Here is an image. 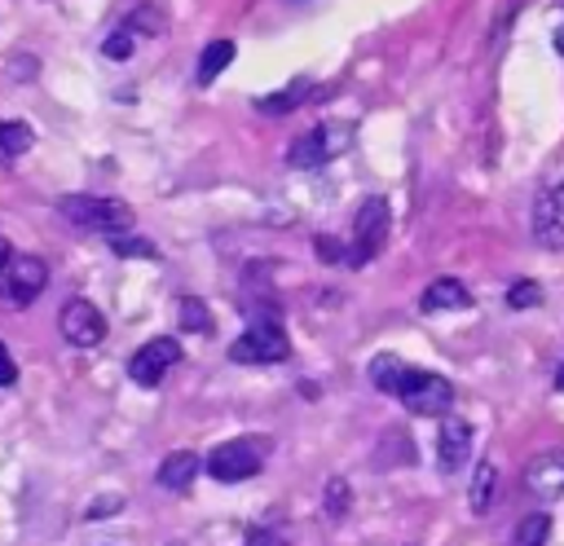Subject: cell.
I'll return each mask as SVG.
<instances>
[{
	"mask_svg": "<svg viewBox=\"0 0 564 546\" xmlns=\"http://www.w3.org/2000/svg\"><path fill=\"white\" fill-rule=\"evenodd\" d=\"M57 211H62L75 229H84V233H106V238H123V233L137 225V216H132L128 203H119V198H97V194H66V198H57Z\"/></svg>",
	"mask_w": 564,
	"mask_h": 546,
	"instance_id": "cell-1",
	"label": "cell"
},
{
	"mask_svg": "<svg viewBox=\"0 0 564 546\" xmlns=\"http://www.w3.org/2000/svg\"><path fill=\"white\" fill-rule=\"evenodd\" d=\"M264 454H269L264 436H238V440H225L207 454V471L220 484H238V480H251L264 467Z\"/></svg>",
	"mask_w": 564,
	"mask_h": 546,
	"instance_id": "cell-2",
	"label": "cell"
},
{
	"mask_svg": "<svg viewBox=\"0 0 564 546\" xmlns=\"http://www.w3.org/2000/svg\"><path fill=\"white\" fill-rule=\"evenodd\" d=\"M291 352V339H286V330L273 321V317H256L234 343H229V361H238V365H273V361H282Z\"/></svg>",
	"mask_w": 564,
	"mask_h": 546,
	"instance_id": "cell-3",
	"label": "cell"
},
{
	"mask_svg": "<svg viewBox=\"0 0 564 546\" xmlns=\"http://www.w3.org/2000/svg\"><path fill=\"white\" fill-rule=\"evenodd\" d=\"M388 225H392V211H388V198H366L352 216V242H348V264L361 269L379 255V247L388 242Z\"/></svg>",
	"mask_w": 564,
	"mask_h": 546,
	"instance_id": "cell-4",
	"label": "cell"
},
{
	"mask_svg": "<svg viewBox=\"0 0 564 546\" xmlns=\"http://www.w3.org/2000/svg\"><path fill=\"white\" fill-rule=\"evenodd\" d=\"M397 401L419 418H441L454 405V383L432 374V370H405V379L397 387Z\"/></svg>",
	"mask_w": 564,
	"mask_h": 546,
	"instance_id": "cell-5",
	"label": "cell"
},
{
	"mask_svg": "<svg viewBox=\"0 0 564 546\" xmlns=\"http://www.w3.org/2000/svg\"><path fill=\"white\" fill-rule=\"evenodd\" d=\"M176 361H181V343H176L172 335H159V339H150V343H141V348L132 352L128 379L141 383V387H159Z\"/></svg>",
	"mask_w": 564,
	"mask_h": 546,
	"instance_id": "cell-6",
	"label": "cell"
},
{
	"mask_svg": "<svg viewBox=\"0 0 564 546\" xmlns=\"http://www.w3.org/2000/svg\"><path fill=\"white\" fill-rule=\"evenodd\" d=\"M48 286V264L40 260V255H13L9 260V269L0 273V295L9 299V304H31L40 291Z\"/></svg>",
	"mask_w": 564,
	"mask_h": 546,
	"instance_id": "cell-7",
	"label": "cell"
},
{
	"mask_svg": "<svg viewBox=\"0 0 564 546\" xmlns=\"http://www.w3.org/2000/svg\"><path fill=\"white\" fill-rule=\"evenodd\" d=\"M57 326H62L66 343H75V348H93V343L106 339V317H101V308L88 304V299H70V304H62Z\"/></svg>",
	"mask_w": 564,
	"mask_h": 546,
	"instance_id": "cell-8",
	"label": "cell"
},
{
	"mask_svg": "<svg viewBox=\"0 0 564 546\" xmlns=\"http://www.w3.org/2000/svg\"><path fill=\"white\" fill-rule=\"evenodd\" d=\"M524 489L542 502L560 498L564 493V449H546V454H533L524 462Z\"/></svg>",
	"mask_w": 564,
	"mask_h": 546,
	"instance_id": "cell-9",
	"label": "cell"
},
{
	"mask_svg": "<svg viewBox=\"0 0 564 546\" xmlns=\"http://www.w3.org/2000/svg\"><path fill=\"white\" fill-rule=\"evenodd\" d=\"M471 458V423L467 418H441L436 432V467L441 471H458Z\"/></svg>",
	"mask_w": 564,
	"mask_h": 546,
	"instance_id": "cell-10",
	"label": "cell"
},
{
	"mask_svg": "<svg viewBox=\"0 0 564 546\" xmlns=\"http://www.w3.org/2000/svg\"><path fill=\"white\" fill-rule=\"evenodd\" d=\"M423 313H454V308H471V291L458 277H436L423 295H419Z\"/></svg>",
	"mask_w": 564,
	"mask_h": 546,
	"instance_id": "cell-11",
	"label": "cell"
},
{
	"mask_svg": "<svg viewBox=\"0 0 564 546\" xmlns=\"http://www.w3.org/2000/svg\"><path fill=\"white\" fill-rule=\"evenodd\" d=\"M326 159H330V132H326V128L300 132V136L291 141V154H286L291 167H317V163H326Z\"/></svg>",
	"mask_w": 564,
	"mask_h": 546,
	"instance_id": "cell-12",
	"label": "cell"
},
{
	"mask_svg": "<svg viewBox=\"0 0 564 546\" xmlns=\"http://www.w3.org/2000/svg\"><path fill=\"white\" fill-rule=\"evenodd\" d=\"M560 203H555V194H542L538 198V207H533V238L542 242V247H551V251H560L564 247V225H560Z\"/></svg>",
	"mask_w": 564,
	"mask_h": 546,
	"instance_id": "cell-13",
	"label": "cell"
},
{
	"mask_svg": "<svg viewBox=\"0 0 564 546\" xmlns=\"http://www.w3.org/2000/svg\"><path fill=\"white\" fill-rule=\"evenodd\" d=\"M194 476H198V454H189V449H176L159 462V484L172 493H185L194 484Z\"/></svg>",
	"mask_w": 564,
	"mask_h": 546,
	"instance_id": "cell-14",
	"label": "cell"
},
{
	"mask_svg": "<svg viewBox=\"0 0 564 546\" xmlns=\"http://www.w3.org/2000/svg\"><path fill=\"white\" fill-rule=\"evenodd\" d=\"M494 484H498V467L489 458L476 462V476H471V489H467V502H471L476 515H485L494 506Z\"/></svg>",
	"mask_w": 564,
	"mask_h": 546,
	"instance_id": "cell-15",
	"label": "cell"
},
{
	"mask_svg": "<svg viewBox=\"0 0 564 546\" xmlns=\"http://www.w3.org/2000/svg\"><path fill=\"white\" fill-rule=\"evenodd\" d=\"M229 62H234V40H212L198 57V84H212Z\"/></svg>",
	"mask_w": 564,
	"mask_h": 546,
	"instance_id": "cell-16",
	"label": "cell"
},
{
	"mask_svg": "<svg viewBox=\"0 0 564 546\" xmlns=\"http://www.w3.org/2000/svg\"><path fill=\"white\" fill-rule=\"evenodd\" d=\"M31 141H35V132H31L26 123H18V119H0V154H4V159L26 154Z\"/></svg>",
	"mask_w": 564,
	"mask_h": 546,
	"instance_id": "cell-17",
	"label": "cell"
},
{
	"mask_svg": "<svg viewBox=\"0 0 564 546\" xmlns=\"http://www.w3.org/2000/svg\"><path fill=\"white\" fill-rule=\"evenodd\" d=\"M401 379H405V365H401L397 357H388V352H383V357H375V361H370V383H375L379 392H392V396H397Z\"/></svg>",
	"mask_w": 564,
	"mask_h": 546,
	"instance_id": "cell-18",
	"label": "cell"
},
{
	"mask_svg": "<svg viewBox=\"0 0 564 546\" xmlns=\"http://www.w3.org/2000/svg\"><path fill=\"white\" fill-rule=\"evenodd\" d=\"M304 97H308V79H295V84H291L286 92H273V97H260L256 106H260L264 114H291V110H295V106H300Z\"/></svg>",
	"mask_w": 564,
	"mask_h": 546,
	"instance_id": "cell-19",
	"label": "cell"
},
{
	"mask_svg": "<svg viewBox=\"0 0 564 546\" xmlns=\"http://www.w3.org/2000/svg\"><path fill=\"white\" fill-rule=\"evenodd\" d=\"M546 537H551V520L542 511L524 515L520 528H516V546H546Z\"/></svg>",
	"mask_w": 564,
	"mask_h": 546,
	"instance_id": "cell-20",
	"label": "cell"
},
{
	"mask_svg": "<svg viewBox=\"0 0 564 546\" xmlns=\"http://www.w3.org/2000/svg\"><path fill=\"white\" fill-rule=\"evenodd\" d=\"M507 304H511V308H538V304H542V286L529 282V277H520V282L507 286Z\"/></svg>",
	"mask_w": 564,
	"mask_h": 546,
	"instance_id": "cell-21",
	"label": "cell"
},
{
	"mask_svg": "<svg viewBox=\"0 0 564 546\" xmlns=\"http://www.w3.org/2000/svg\"><path fill=\"white\" fill-rule=\"evenodd\" d=\"M132 44H137V35L123 26V31H115V35L101 40V53H106L110 62H128V57H132Z\"/></svg>",
	"mask_w": 564,
	"mask_h": 546,
	"instance_id": "cell-22",
	"label": "cell"
},
{
	"mask_svg": "<svg viewBox=\"0 0 564 546\" xmlns=\"http://www.w3.org/2000/svg\"><path fill=\"white\" fill-rule=\"evenodd\" d=\"M181 321H185V330H212V317L194 295H181Z\"/></svg>",
	"mask_w": 564,
	"mask_h": 546,
	"instance_id": "cell-23",
	"label": "cell"
},
{
	"mask_svg": "<svg viewBox=\"0 0 564 546\" xmlns=\"http://www.w3.org/2000/svg\"><path fill=\"white\" fill-rule=\"evenodd\" d=\"M344 511H348V480H339V476H335V480L326 484V515H330V520H339Z\"/></svg>",
	"mask_w": 564,
	"mask_h": 546,
	"instance_id": "cell-24",
	"label": "cell"
},
{
	"mask_svg": "<svg viewBox=\"0 0 564 546\" xmlns=\"http://www.w3.org/2000/svg\"><path fill=\"white\" fill-rule=\"evenodd\" d=\"M115 251L119 255H141V260H159V247L145 242V238H115Z\"/></svg>",
	"mask_w": 564,
	"mask_h": 546,
	"instance_id": "cell-25",
	"label": "cell"
},
{
	"mask_svg": "<svg viewBox=\"0 0 564 546\" xmlns=\"http://www.w3.org/2000/svg\"><path fill=\"white\" fill-rule=\"evenodd\" d=\"M313 251H317L326 264H348V247H339L335 238H313Z\"/></svg>",
	"mask_w": 564,
	"mask_h": 546,
	"instance_id": "cell-26",
	"label": "cell"
},
{
	"mask_svg": "<svg viewBox=\"0 0 564 546\" xmlns=\"http://www.w3.org/2000/svg\"><path fill=\"white\" fill-rule=\"evenodd\" d=\"M119 506H123V498H119V493H110V498H97V502H93L84 515H88V520H101V515H115Z\"/></svg>",
	"mask_w": 564,
	"mask_h": 546,
	"instance_id": "cell-27",
	"label": "cell"
},
{
	"mask_svg": "<svg viewBox=\"0 0 564 546\" xmlns=\"http://www.w3.org/2000/svg\"><path fill=\"white\" fill-rule=\"evenodd\" d=\"M247 546H286V542H282V533H273V528H251V533H247Z\"/></svg>",
	"mask_w": 564,
	"mask_h": 546,
	"instance_id": "cell-28",
	"label": "cell"
},
{
	"mask_svg": "<svg viewBox=\"0 0 564 546\" xmlns=\"http://www.w3.org/2000/svg\"><path fill=\"white\" fill-rule=\"evenodd\" d=\"M9 383H18V365H13V352L0 343V387H9Z\"/></svg>",
	"mask_w": 564,
	"mask_h": 546,
	"instance_id": "cell-29",
	"label": "cell"
},
{
	"mask_svg": "<svg viewBox=\"0 0 564 546\" xmlns=\"http://www.w3.org/2000/svg\"><path fill=\"white\" fill-rule=\"evenodd\" d=\"M9 260H13V247H9V242H4V238H0V273H4V269H9Z\"/></svg>",
	"mask_w": 564,
	"mask_h": 546,
	"instance_id": "cell-30",
	"label": "cell"
},
{
	"mask_svg": "<svg viewBox=\"0 0 564 546\" xmlns=\"http://www.w3.org/2000/svg\"><path fill=\"white\" fill-rule=\"evenodd\" d=\"M551 194H555V203H560V211H564V185H560V189H551Z\"/></svg>",
	"mask_w": 564,
	"mask_h": 546,
	"instance_id": "cell-31",
	"label": "cell"
},
{
	"mask_svg": "<svg viewBox=\"0 0 564 546\" xmlns=\"http://www.w3.org/2000/svg\"><path fill=\"white\" fill-rule=\"evenodd\" d=\"M555 387H560V392H564V365H560V374H555Z\"/></svg>",
	"mask_w": 564,
	"mask_h": 546,
	"instance_id": "cell-32",
	"label": "cell"
},
{
	"mask_svg": "<svg viewBox=\"0 0 564 546\" xmlns=\"http://www.w3.org/2000/svg\"><path fill=\"white\" fill-rule=\"evenodd\" d=\"M560 53H564V31H560Z\"/></svg>",
	"mask_w": 564,
	"mask_h": 546,
	"instance_id": "cell-33",
	"label": "cell"
}]
</instances>
